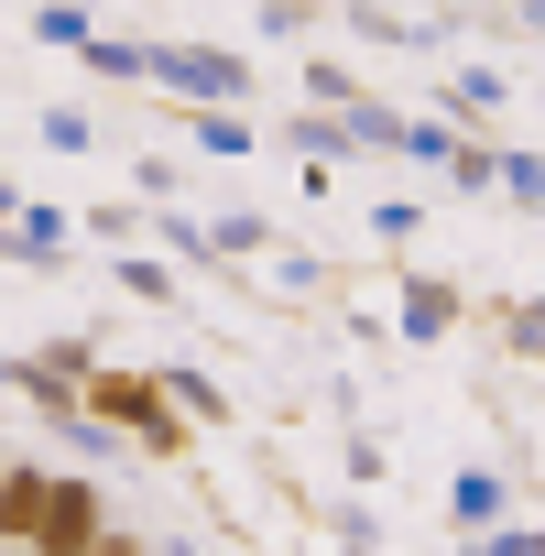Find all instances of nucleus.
<instances>
[{
  "instance_id": "nucleus-1",
  "label": "nucleus",
  "mask_w": 545,
  "mask_h": 556,
  "mask_svg": "<svg viewBox=\"0 0 545 556\" xmlns=\"http://www.w3.org/2000/svg\"><path fill=\"white\" fill-rule=\"evenodd\" d=\"M34 556H110V491L88 469H55V513H45Z\"/></svg>"
},
{
  "instance_id": "nucleus-2",
  "label": "nucleus",
  "mask_w": 545,
  "mask_h": 556,
  "mask_svg": "<svg viewBox=\"0 0 545 556\" xmlns=\"http://www.w3.org/2000/svg\"><path fill=\"white\" fill-rule=\"evenodd\" d=\"M164 404H175L164 371H131V361H99V371H88V426H110V437H142Z\"/></svg>"
},
{
  "instance_id": "nucleus-3",
  "label": "nucleus",
  "mask_w": 545,
  "mask_h": 556,
  "mask_svg": "<svg viewBox=\"0 0 545 556\" xmlns=\"http://www.w3.org/2000/svg\"><path fill=\"white\" fill-rule=\"evenodd\" d=\"M55 513V458H0V545H34Z\"/></svg>"
},
{
  "instance_id": "nucleus-4",
  "label": "nucleus",
  "mask_w": 545,
  "mask_h": 556,
  "mask_svg": "<svg viewBox=\"0 0 545 556\" xmlns=\"http://www.w3.org/2000/svg\"><path fill=\"white\" fill-rule=\"evenodd\" d=\"M404 328H415V339H447V328H458V285L415 273V285H404Z\"/></svg>"
},
{
  "instance_id": "nucleus-5",
  "label": "nucleus",
  "mask_w": 545,
  "mask_h": 556,
  "mask_svg": "<svg viewBox=\"0 0 545 556\" xmlns=\"http://www.w3.org/2000/svg\"><path fill=\"white\" fill-rule=\"evenodd\" d=\"M186 88H207V99H240V55H164Z\"/></svg>"
},
{
  "instance_id": "nucleus-6",
  "label": "nucleus",
  "mask_w": 545,
  "mask_h": 556,
  "mask_svg": "<svg viewBox=\"0 0 545 556\" xmlns=\"http://www.w3.org/2000/svg\"><path fill=\"white\" fill-rule=\"evenodd\" d=\"M164 382H175V404H186L197 426H229V393H218L207 371H164Z\"/></svg>"
},
{
  "instance_id": "nucleus-7",
  "label": "nucleus",
  "mask_w": 545,
  "mask_h": 556,
  "mask_svg": "<svg viewBox=\"0 0 545 556\" xmlns=\"http://www.w3.org/2000/svg\"><path fill=\"white\" fill-rule=\"evenodd\" d=\"M34 361H45V371H66V382H88V371H99V339H45Z\"/></svg>"
},
{
  "instance_id": "nucleus-8",
  "label": "nucleus",
  "mask_w": 545,
  "mask_h": 556,
  "mask_svg": "<svg viewBox=\"0 0 545 556\" xmlns=\"http://www.w3.org/2000/svg\"><path fill=\"white\" fill-rule=\"evenodd\" d=\"M12 207H23V197H12V186H0V240H12Z\"/></svg>"
},
{
  "instance_id": "nucleus-9",
  "label": "nucleus",
  "mask_w": 545,
  "mask_h": 556,
  "mask_svg": "<svg viewBox=\"0 0 545 556\" xmlns=\"http://www.w3.org/2000/svg\"><path fill=\"white\" fill-rule=\"evenodd\" d=\"M382 12H393V0H382Z\"/></svg>"
}]
</instances>
